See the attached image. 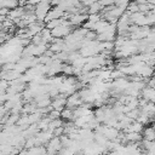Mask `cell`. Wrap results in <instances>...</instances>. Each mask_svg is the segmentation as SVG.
Here are the masks:
<instances>
[{
    "label": "cell",
    "instance_id": "cell-1",
    "mask_svg": "<svg viewBox=\"0 0 155 155\" xmlns=\"http://www.w3.org/2000/svg\"><path fill=\"white\" fill-rule=\"evenodd\" d=\"M74 27H71L68 22V19H65L61 25H58L57 28H54L53 30H51V34L53 36V39H65L74 29Z\"/></svg>",
    "mask_w": 155,
    "mask_h": 155
},
{
    "label": "cell",
    "instance_id": "cell-2",
    "mask_svg": "<svg viewBox=\"0 0 155 155\" xmlns=\"http://www.w3.org/2000/svg\"><path fill=\"white\" fill-rule=\"evenodd\" d=\"M51 8H52L51 2H48V1H39V4L35 6V11H34L38 22L44 23L45 18H46V16H47V13H48V11Z\"/></svg>",
    "mask_w": 155,
    "mask_h": 155
},
{
    "label": "cell",
    "instance_id": "cell-3",
    "mask_svg": "<svg viewBox=\"0 0 155 155\" xmlns=\"http://www.w3.org/2000/svg\"><path fill=\"white\" fill-rule=\"evenodd\" d=\"M46 151L48 155H57L62 149H63V145H62V142H61V138L59 137H53L46 145Z\"/></svg>",
    "mask_w": 155,
    "mask_h": 155
},
{
    "label": "cell",
    "instance_id": "cell-4",
    "mask_svg": "<svg viewBox=\"0 0 155 155\" xmlns=\"http://www.w3.org/2000/svg\"><path fill=\"white\" fill-rule=\"evenodd\" d=\"M67 96L59 93L56 98H53V101L51 102V108L53 110H58V111H62L64 109V107L67 105Z\"/></svg>",
    "mask_w": 155,
    "mask_h": 155
},
{
    "label": "cell",
    "instance_id": "cell-5",
    "mask_svg": "<svg viewBox=\"0 0 155 155\" xmlns=\"http://www.w3.org/2000/svg\"><path fill=\"white\" fill-rule=\"evenodd\" d=\"M82 104H84V102L81 101L79 93L75 92L74 94H71V96H69V97L67 98V105H65V108H69V109H71V110H75L76 108H79V107L82 105Z\"/></svg>",
    "mask_w": 155,
    "mask_h": 155
},
{
    "label": "cell",
    "instance_id": "cell-6",
    "mask_svg": "<svg viewBox=\"0 0 155 155\" xmlns=\"http://www.w3.org/2000/svg\"><path fill=\"white\" fill-rule=\"evenodd\" d=\"M140 98L145 99L147 102H155V88L154 87H149V86H145L143 90H142V93H140Z\"/></svg>",
    "mask_w": 155,
    "mask_h": 155
},
{
    "label": "cell",
    "instance_id": "cell-7",
    "mask_svg": "<svg viewBox=\"0 0 155 155\" xmlns=\"http://www.w3.org/2000/svg\"><path fill=\"white\" fill-rule=\"evenodd\" d=\"M143 130H144V126L142 124H139L138 121H133L124 130V133H142Z\"/></svg>",
    "mask_w": 155,
    "mask_h": 155
},
{
    "label": "cell",
    "instance_id": "cell-8",
    "mask_svg": "<svg viewBox=\"0 0 155 155\" xmlns=\"http://www.w3.org/2000/svg\"><path fill=\"white\" fill-rule=\"evenodd\" d=\"M143 139L148 142H155V127L154 126H145L142 132Z\"/></svg>",
    "mask_w": 155,
    "mask_h": 155
},
{
    "label": "cell",
    "instance_id": "cell-9",
    "mask_svg": "<svg viewBox=\"0 0 155 155\" xmlns=\"http://www.w3.org/2000/svg\"><path fill=\"white\" fill-rule=\"evenodd\" d=\"M61 119L67 122H73L74 121V110H71L69 108H64L61 111Z\"/></svg>",
    "mask_w": 155,
    "mask_h": 155
},
{
    "label": "cell",
    "instance_id": "cell-10",
    "mask_svg": "<svg viewBox=\"0 0 155 155\" xmlns=\"http://www.w3.org/2000/svg\"><path fill=\"white\" fill-rule=\"evenodd\" d=\"M102 10H103V7L101 6L99 1H94V2L87 8V13H88V15H98V13H101Z\"/></svg>",
    "mask_w": 155,
    "mask_h": 155
},
{
    "label": "cell",
    "instance_id": "cell-11",
    "mask_svg": "<svg viewBox=\"0 0 155 155\" xmlns=\"http://www.w3.org/2000/svg\"><path fill=\"white\" fill-rule=\"evenodd\" d=\"M136 121H138V122H139V124H142L143 126H149V124H150V121H151V117H150V116H148L145 113L140 111V113H139V115H138V117L136 119Z\"/></svg>",
    "mask_w": 155,
    "mask_h": 155
},
{
    "label": "cell",
    "instance_id": "cell-12",
    "mask_svg": "<svg viewBox=\"0 0 155 155\" xmlns=\"http://www.w3.org/2000/svg\"><path fill=\"white\" fill-rule=\"evenodd\" d=\"M65 21V18H59V19H53V21H50L45 24V28H47L48 30H53L54 28H57L58 25H61L63 22Z\"/></svg>",
    "mask_w": 155,
    "mask_h": 155
},
{
    "label": "cell",
    "instance_id": "cell-13",
    "mask_svg": "<svg viewBox=\"0 0 155 155\" xmlns=\"http://www.w3.org/2000/svg\"><path fill=\"white\" fill-rule=\"evenodd\" d=\"M62 73L64 76H74V67L71 64H67L64 63L63 64V68H62Z\"/></svg>",
    "mask_w": 155,
    "mask_h": 155
},
{
    "label": "cell",
    "instance_id": "cell-14",
    "mask_svg": "<svg viewBox=\"0 0 155 155\" xmlns=\"http://www.w3.org/2000/svg\"><path fill=\"white\" fill-rule=\"evenodd\" d=\"M126 12L130 13V15H133V13L139 12V6H138V4H137V2H130V4H128V7H127V10H126Z\"/></svg>",
    "mask_w": 155,
    "mask_h": 155
},
{
    "label": "cell",
    "instance_id": "cell-15",
    "mask_svg": "<svg viewBox=\"0 0 155 155\" xmlns=\"http://www.w3.org/2000/svg\"><path fill=\"white\" fill-rule=\"evenodd\" d=\"M47 117L52 121V120H57V119H61V111H58V110H51L50 113H48V115H47Z\"/></svg>",
    "mask_w": 155,
    "mask_h": 155
},
{
    "label": "cell",
    "instance_id": "cell-16",
    "mask_svg": "<svg viewBox=\"0 0 155 155\" xmlns=\"http://www.w3.org/2000/svg\"><path fill=\"white\" fill-rule=\"evenodd\" d=\"M64 125V124H63ZM53 137H62V136H64V126H61V127H58V128H56L53 132Z\"/></svg>",
    "mask_w": 155,
    "mask_h": 155
},
{
    "label": "cell",
    "instance_id": "cell-17",
    "mask_svg": "<svg viewBox=\"0 0 155 155\" xmlns=\"http://www.w3.org/2000/svg\"><path fill=\"white\" fill-rule=\"evenodd\" d=\"M1 69H2V63L0 62V73H1Z\"/></svg>",
    "mask_w": 155,
    "mask_h": 155
},
{
    "label": "cell",
    "instance_id": "cell-18",
    "mask_svg": "<svg viewBox=\"0 0 155 155\" xmlns=\"http://www.w3.org/2000/svg\"><path fill=\"white\" fill-rule=\"evenodd\" d=\"M79 155H85V154H84V153H81V154H79Z\"/></svg>",
    "mask_w": 155,
    "mask_h": 155
},
{
    "label": "cell",
    "instance_id": "cell-19",
    "mask_svg": "<svg viewBox=\"0 0 155 155\" xmlns=\"http://www.w3.org/2000/svg\"><path fill=\"white\" fill-rule=\"evenodd\" d=\"M154 78H155V73H154Z\"/></svg>",
    "mask_w": 155,
    "mask_h": 155
},
{
    "label": "cell",
    "instance_id": "cell-20",
    "mask_svg": "<svg viewBox=\"0 0 155 155\" xmlns=\"http://www.w3.org/2000/svg\"><path fill=\"white\" fill-rule=\"evenodd\" d=\"M154 104H155V102H154Z\"/></svg>",
    "mask_w": 155,
    "mask_h": 155
}]
</instances>
